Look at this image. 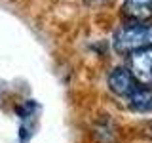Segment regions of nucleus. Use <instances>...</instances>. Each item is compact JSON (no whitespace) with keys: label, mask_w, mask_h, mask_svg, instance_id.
I'll return each mask as SVG.
<instances>
[{"label":"nucleus","mask_w":152,"mask_h":143,"mask_svg":"<svg viewBox=\"0 0 152 143\" xmlns=\"http://www.w3.org/2000/svg\"><path fill=\"white\" fill-rule=\"evenodd\" d=\"M152 48V27L135 23L126 25L114 35V50L120 54H133V52Z\"/></svg>","instance_id":"nucleus-1"},{"label":"nucleus","mask_w":152,"mask_h":143,"mask_svg":"<svg viewBox=\"0 0 152 143\" xmlns=\"http://www.w3.org/2000/svg\"><path fill=\"white\" fill-rule=\"evenodd\" d=\"M129 65H131V73L137 78V82L152 86V48L133 52Z\"/></svg>","instance_id":"nucleus-2"},{"label":"nucleus","mask_w":152,"mask_h":143,"mask_svg":"<svg viewBox=\"0 0 152 143\" xmlns=\"http://www.w3.org/2000/svg\"><path fill=\"white\" fill-rule=\"evenodd\" d=\"M108 86H110V90L116 95H124V97H127L133 90L137 88V78L133 76V73L129 69H122V67H118V69H114L110 76H108Z\"/></svg>","instance_id":"nucleus-3"},{"label":"nucleus","mask_w":152,"mask_h":143,"mask_svg":"<svg viewBox=\"0 0 152 143\" xmlns=\"http://www.w3.org/2000/svg\"><path fill=\"white\" fill-rule=\"evenodd\" d=\"M124 12L137 21L148 19L152 17V0H124Z\"/></svg>","instance_id":"nucleus-4"},{"label":"nucleus","mask_w":152,"mask_h":143,"mask_svg":"<svg viewBox=\"0 0 152 143\" xmlns=\"http://www.w3.org/2000/svg\"><path fill=\"white\" fill-rule=\"evenodd\" d=\"M127 101H129V107L135 109V111H150L152 109V90L137 86L127 95Z\"/></svg>","instance_id":"nucleus-5"},{"label":"nucleus","mask_w":152,"mask_h":143,"mask_svg":"<svg viewBox=\"0 0 152 143\" xmlns=\"http://www.w3.org/2000/svg\"><path fill=\"white\" fill-rule=\"evenodd\" d=\"M148 133H150V136H152V124H150V126H148Z\"/></svg>","instance_id":"nucleus-6"}]
</instances>
